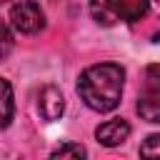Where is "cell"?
Returning a JSON list of instances; mask_svg holds the SVG:
<instances>
[{
  "instance_id": "3",
  "label": "cell",
  "mask_w": 160,
  "mask_h": 160,
  "mask_svg": "<svg viewBox=\"0 0 160 160\" xmlns=\"http://www.w3.org/2000/svg\"><path fill=\"white\" fill-rule=\"evenodd\" d=\"M138 115L148 122H160V65L145 68L142 90L138 98Z\"/></svg>"
},
{
  "instance_id": "4",
  "label": "cell",
  "mask_w": 160,
  "mask_h": 160,
  "mask_svg": "<svg viewBox=\"0 0 160 160\" xmlns=\"http://www.w3.org/2000/svg\"><path fill=\"white\" fill-rule=\"evenodd\" d=\"M10 20H12V28L18 32H25V35H32V32L45 28V12L32 0H20L18 5H12Z\"/></svg>"
},
{
  "instance_id": "10",
  "label": "cell",
  "mask_w": 160,
  "mask_h": 160,
  "mask_svg": "<svg viewBox=\"0 0 160 160\" xmlns=\"http://www.w3.org/2000/svg\"><path fill=\"white\" fill-rule=\"evenodd\" d=\"M12 45H15V40H12V32H10V28H8V25L0 20V60H5V58L10 55Z\"/></svg>"
},
{
  "instance_id": "1",
  "label": "cell",
  "mask_w": 160,
  "mask_h": 160,
  "mask_svg": "<svg viewBox=\"0 0 160 160\" xmlns=\"http://www.w3.org/2000/svg\"><path fill=\"white\" fill-rule=\"evenodd\" d=\"M122 82L125 70L115 62H98L80 72L78 80V95L90 110L110 112L120 105L122 98Z\"/></svg>"
},
{
  "instance_id": "2",
  "label": "cell",
  "mask_w": 160,
  "mask_h": 160,
  "mask_svg": "<svg viewBox=\"0 0 160 160\" xmlns=\"http://www.w3.org/2000/svg\"><path fill=\"white\" fill-rule=\"evenodd\" d=\"M148 0H90V12L102 25L135 22L148 12Z\"/></svg>"
},
{
  "instance_id": "9",
  "label": "cell",
  "mask_w": 160,
  "mask_h": 160,
  "mask_svg": "<svg viewBox=\"0 0 160 160\" xmlns=\"http://www.w3.org/2000/svg\"><path fill=\"white\" fill-rule=\"evenodd\" d=\"M140 155L142 158H160V132L148 135V140L140 145Z\"/></svg>"
},
{
  "instance_id": "11",
  "label": "cell",
  "mask_w": 160,
  "mask_h": 160,
  "mask_svg": "<svg viewBox=\"0 0 160 160\" xmlns=\"http://www.w3.org/2000/svg\"><path fill=\"white\" fill-rule=\"evenodd\" d=\"M0 2H8V0H0Z\"/></svg>"
},
{
  "instance_id": "5",
  "label": "cell",
  "mask_w": 160,
  "mask_h": 160,
  "mask_svg": "<svg viewBox=\"0 0 160 160\" xmlns=\"http://www.w3.org/2000/svg\"><path fill=\"white\" fill-rule=\"evenodd\" d=\"M38 110L45 120H58L65 110V100H62V92L55 88V85H45L38 95Z\"/></svg>"
},
{
  "instance_id": "8",
  "label": "cell",
  "mask_w": 160,
  "mask_h": 160,
  "mask_svg": "<svg viewBox=\"0 0 160 160\" xmlns=\"http://www.w3.org/2000/svg\"><path fill=\"white\" fill-rule=\"evenodd\" d=\"M85 155H88V150L75 142H65L58 150H52V158H85Z\"/></svg>"
},
{
  "instance_id": "6",
  "label": "cell",
  "mask_w": 160,
  "mask_h": 160,
  "mask_svg": "<svg viewBox=\"0 0 160 160\" xmlns=\"http://www.w3.org/2000/svg\"><path fill=\"white\" fill-rule=\"evenodd\" d=\"M128 135H130V125H128L125 120H120V118H112V120L102 122V125L95 130L98 142H100V145H105V148H115V145L125 142V140H128Z\"/></svg>"
},
{
  "instance_id": "12",
  "label": "cell",
  "mask_w": 160,
  "mask_h": 160,
  "mask_svg": "<svg viewBox=\"0 0 160 160\" xmlns=\"http://www.w3.org/2000/svg\"><path fill=\"white\" fill-rule=\"evenodd\" d=\"M158 2H160V0H158Z\"/></svg>"
},
{
  "instance_id": "7",
  "label": "cell",
  "mask_w": 160,
  "mask_h": 160,
  "mask_svg": "<svg viewBox=\"0 0 160 160\" xmlns=\"http://www.w3.org/2000/svg\"><path fill=\"white\" fill-rule=\"evenodd\" d=\"M12 115H15L12 88H10V82H8V80H2V78H0V130L10 125Z\"/></svg>"
}]
</instances>
